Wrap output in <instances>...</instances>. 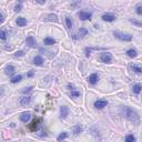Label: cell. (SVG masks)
I'll list each match as a JSON object with an SVG mask.
<instances>
[{
    "label": "cell",
    "instance_id": "obj_30",
    "mask_svg": "<svg viewBox=\"0 0 142 142\" xmlns=\"http://www.w3.org/2000/svg\"><path fill=\"white\" fill-rule=\"evenodd\" d=\"M137 13L142 16V6H138L137 7Z\"/></svg>",
    "mask_w": 142,
    "mask_h": 142
},
{
    "label": "cell",
    "instance_id": "obj_19",
    "mask_svg": "<svg viewBox=\"0 0 142 142\" xmlns=\"http://www.w3.org/2000/svg\"><path fill=\"white\" fill-rule=\"evenodd\" d=\"M130 69H131L132 71H134V72H137V73H142V68L139 66H136V65H130L129 67Z\"/></svg>",
    "mask_w": 142,
    "mask_h": 142
},
{
    "label": "cell",
    "instance_id": "obj_9",
    "mask_svg": "<svg viewBox=\"0 0 142 142\" xmlns=\"http://www.w3.org/2000/svg\"><path fill=\"white\" fill-rule=\"evenodd\" d=\"M68 113H69V109H68V107L62 106V107L60 108V118H61V119L67 118Z\"/></svg>",
    "mask_w": 142,
    "mask_h": 142
},
{
    "label": "cell",
    "instance_id": "obj_34",
    "mask_svg": "<svg viewBox=\"0 0 142 142\" xmlns=\"http://www.w3.org/2000/svg\"><path fill=\"white\" fill-rule=\"evenodd\" d=\"M32 76H33V72H32V71H30V72L28 73V77H32Z\"/></svg>",
    "mask_w": 142,
    "mask_h": 142
},
{
    "label": "cell",
    "instance_id": "obj_33",
    "mask_svg": "<svg viewBox=\"0 0 142 142\" xmlns=\"http://www.w3.org/2000/svg\"><path fill=\"white\" fill-rule=\"evenodd\" d=\"M131 22H133V23H136V25H138V26H142V22H138V21H136V20H131Z\"/></svg>",
    "mask_w": 142,
    "mask_h": 142
},
{
    "label": "cell",
    "instance_id": "obj_15",
    "mask_svg": "<svg viewBox=\"0 0 142 142\" xmlns=\"http://www.w3.org/2000/svg\"><path fill=\"white\" fill-rule=\"evenodd\" d=\"M16 23L18 25V27H25V26L27 25V20H26L23 17H19L16 20Z\"/></svg>",
    "mask_w": 142,
    "mask_h": 142
},
{
    "label": "cell",
    "instance_id": "obj_8",
    "mask_svg": "<svg viewBox=\"0 0 142 142\" xmlns=\"http://www.w3.org/2000/svg\"><path fill=\"white\" fill-rule=\"evenodd\" d=\"M30 118H31V113H30V112H23V113L20 115V120L22 122H25V123H27L29 120H30Z\"/></svg>",
    "mask_w": 142,
    "mask_h": 142
},
{
    "label": "cell",
    "instance_id": "obj_14",
    "mask_svg": "<svg viewBox=\"0 0 142 142\" xmlns=\"http://www.w3.org/2000/svg\"><path fill=\"white\" fill-rule=\"evenodd\" d=\"M43 20L44 21H54V22H57L58 21V16L57 14H47L46 17L43 18Z\"/></svg>",
    "mask_w": 142,
    "mask_h": 142
},
{
    "label": "cell",
    "instance_id": "obj_29",
    "mask_svg": "<svg viewBox=\"0 0 142 142\" xmlns=\"http://www.w3.org/2000/svg\"><path fill=\"white\" fill-rule=\"evenodd\" d=\"M32 87H28V88H25V89H22L21 90V92L22 93H28V92H30V91H32Z\"/></svg>",
    "mask_w": 142,
    "mask_h": 142
},
{
    "label": "cell",
    "instance_id": "obj_7",
    "mask_svg": "<svg viewBox=\"0 0 142 142\" xmlns=\"http://www.w3.org/2000/svg\"><path fill=\"white\" fill-rule=\"evenodd\" d=\"M68 88L70 89V94H71V97H74V98H77V97H79V96H80V92H79V91H77L76 89H74L73 84L69 83V84H68Z\"/></svg>",
    "mask_w": 142,
    "mask_h": 142
},
{
    "label": "cell",
    "instance_id": "obj_2",
    "mask_svg": "<svg viewBox=\"0 0 142 142\" xmlns=\"http://www.w3.org/2000/svg\"><path fill=\"white\" fill-rule=\"evenodd\" d=\"M113 35L115 38L120 39L122 41H131L132 40V36L129 33H123V32H119V31H114Z\"/></svg>",
    "mask_w": 142,
    "mask_h": 142
},
{
    "label": "cell",
    "instance_id": "obj_4",
    "mask_svg": "<svg viewBox=\"0 0 142 142\" xmlns=\"http://www.w3.org/2000/svg\"><path fill=\"white\" fill-rule=\"evenodd\" d=\"M87 35H88V30H87V29H85V28H80L76 35L72 36V38L73 39H79V38H83V37L87 36Z\"/></svg>",
    "mask_w": 142,
    "mask_h": 142
},
{
    "label": "cell",
    "instance_id": "obj_24",
    "mask_svg": "<svg viewBox=\"0 0 142 142\" xmlns=\"http://www.w3.org/2000/svg\"><path fill=\"white\" fill-rule=\"evenodd\" d=\"M127 54H128L129 57H131V58H134V57H137L138 52H137V50H134V49H130V50L127 51Z\"/></svg>",
    "mask_w": 142,
    "mask_h": 142
},
{
    "label": "cell",
    "instance_id": "obj_27",
    "mask_svg": "<svg viewBox=\"0 0 142 142\" xmlns=\"http://www.w3.org/2000/svg\"><path fill=\"white\" fill-rule=\"evenodd\" d=\"M68 137V134H67V132H62L60 136L58 137V141H61V140H63V139H66V138Z\"/></svg>",
    "mask_w": 142,
    "mask_h": 142
},
{
    "label": "cell",
    "instance_id": "obj_6",
    "mask_svg": "<svg viewBox=\"0 0 142 142\" xmlns=\"http://www.w3.org/2000/svg\"><path fill=\"white\" fill-rule=\"evenodd\" d=\"M107 104H108V102L106 100H97L94 102V108H97V109H102V108H104Z\"/></svg>",
    "mask_w": 142,
    "mask_h": 142
},
{
    "label": "cell",
    "instance_id": "obj_10",
    "mask_svg": "<svg viewBox=\"0 0 142 142\" xmlns=\"http://www.w3.org/2000/svg\"><path fill=\"white\" fill-rule=\"evenodd\" d=\"M30 102H31V97L30 96H26V97H23V98H21V100H20V104L22 107L28 106Z\"/></svg>",
    "mask_w": 142,
    "mask_h": 142
},
{
    "label": "cell",
    "instance_id": "obj_28",
    "mask_svg": "<svg viewBox=\"0 0 142 142\" xmlns=\"http://www.w3.org/2000/svg\"><path fill=\"white\" fill-rule=\"evenodd\" d=\"M0 38H1L2 40H6L7 38V32L5 30H1V32H0Z\"/></svg>",
    "mask_w": 142,
    "mask_h": 142
},
{
    "label": "cell",
    "instance_id": "obj_31",
    "mask_svg": "<svg viewBox=\"0 0 142 142\" xmlns=\"http://www.w3.org/2000/svg\"><path fill=\"white\" fill-rule=\"evenodd\" d=\"M23 54H25L23 51H18V52H16V53H14V57H22Z\"/></svg>",
    "mask_w": 142,
    "mask_h": 142
},
{
    "label": "cell",
    "instance_id": "obj_21",
    "mask_svg": "<svg viewBox=\"0 0 142 142\" xmlns=\"http://www.w3.org/2000/svg\"><path fill=\"white\" fill-rule=\"evenodd\" d=\"M141 90H142V87H141L140 84H134V85H133V88H132V91H133L134 93H136V94L140 93Z\"/></svg>",
    "mask_w": 142,
    "mask_h": 142
},
{
    "label": "cell",
    "instance_id": "obj_1",
    "mask_svg": "<svg viewBox=\"0 0 142 142\" xmlns=\"http://www.w3.org/2000/svg\"><path fill=\"white\" fill-rule=\"evenodd\" d=\"M123 113H124V117L128 119L130 122H132L133 124L138 125L140 123V117L134 110L130 109V108H128V107H125L124 109H123Z\"/></svg>",
    "mask_w": 142,
    "mask_h": 142
},
{
    "label": "cell",
    "instance_id": "obj_16",
    "mask_svg": "<svg viewBox=\"0 0 142 142\" xmlns=\"http://www.w3.org/2000/svg\"><path fill=\"white\" fill-rule=\"evenodd\" d=\"M32 63L33 65H36V66H42L43 65V59L41 57H39V56H37V57L33 58Z\"/></svg>",
    "mask_w": 142,
    "mask_h": 142
},
{
    "label": "cell",
    "instance_id": "obj_12",
    "mask_svg": "<svg viewBox=\"0 0 142 142\" xmlns=\"http://www.w3.org/2000/svg\"><path fill=\"white\" fill-rule=\"evenodd\" d=\"M39 123H40V119H35L31 124L29 125V129H30L31 131H36V130L38 129V127H39Z\"/></svg>",
    "mask_w": 142,
    "mask_h": 142
},
{
    "label": "cell",
    "instance_id": "obj_26",
    "mask_svg": "<svg viewBox=\"0 0 142 142\" xmlns=\"http://www.w3.org/2000/svg\"><path fill=\"white\" fill-rule=\"evenodd\" d=\"M134 141H136V138H134V136H132V134H130V136L125 138V142H134Z\"/></svg>",
    "mask_w": 142,
    "mask_h": 142
},
{
    "label": "cell",
    "instance_id": "obj_3",
    "mask_svg": "<svg viewBox=\"0 0 142 142\" xmlns=\"http://www.w3.org/2000/svg\"><path fill=\"white\" fill-rule=\"evenodd\" d=\"M112 60V56L109 52H103V53L100 54V61L103 63H110Z\"/></svg>",
    "mask_w": 142,
    "mask_h": 142
},
{
    "label": "cell",
    "instance_id": "obj_17",
    "mask_svg": "<svg viewBox=\"0 0 142 142\" xmlns=\"http://www.w3.org/2000/svg\"><path fill=\"white\" fill-rule=\"evenodd\" d=\"M43 43L46 44V46H51V44H54L56 43V40L53 38H50V37H47V38H44Z\"/></svg>",
    "mask_w": 142,
    "mask_h": 142
},
{
    "label": "cell",
    "instance_id": "obj_20",
    "mask_svg": "<svg viewBox=\"0 0 142 142\" xmlns=\"http://www.w3.org/2000/svg\"><path fill=\"white\" fill-rule=\"evenodd\" d=\"M5 72H6V74H8V76H11V74L14 73V68L12 66H7L5 69Z\"/></svg>",
    "mask_w": 142,
    "mask_h": 142
},
{
    "label": "cell",
    "instance_id": "obj_32",
    "mask_svg": "<svg viewBox=\"0 0 142 142\" xmlns=\"http://www.w3.org/2000/svg\"><path fill=\"white\" fill-rule=\"evenodd\" d=\"M21 10V5H17L14 7V11H20Z\"/></svg>",
    "mask_w": 142,
    "mask_h": 142
},
{
    "label": "cell",
    "instance_id": "obj_18",
    "mask_svg": "<svg viewBox=\"0 0 142 142\" xmlns=\"http://www.w3.org/2000/svg\"><path fill=\"white\" fill-rule=\"evenodd\" d=\"M97 81H98V74L97 73H92L90 77H89V82L91 84H96Z\"/></svg>",
    "mask_w": 142,
    "mask_h": 142
},
{
    "label": "cell",
    "instance_id": "obj_11",
    "mask_svg": "<svg viewBox=\"0 0 142 142\" xmlns=\"http://www.w3.org/2000/svg\"><path fill=\"white\" fill-rule=\"evenodd\" d=\"M26 43L28 44L30 48H33V47H36V44H37V42H36V40H35V38H33L32 36H29L27 39H26Z\"/></svg>",
    "mask_w": 142,
    "mask_h": 142
},
{
    "label": "cell",
    "instance_id": "obj_22",
    "mask_svg": "<svg viewBox=\"0 0 142 142\" xmlns=\"http://www.w3.org/2000/svg\"><path fill=\"white\" fill-rule=\"evenodd\" d=\"M21 79H22V76H20V74H18V76H14V77H12L11 78V83H17V82H19V81H21Z\"/></svg>",
    "mask_w": 142,
    "mask_h": 142
},
{
    "label": "cell",
    "instance_id": "obj_23",
    "mask_svg": "<svg viewBox=\"0 0 142 142\" xmlns=\"http://www.w3.org/2000/svg\"><path fill=\"white\" fill-rule=\"evenodd\" d=\"M81 131H82V127L81 125H74L73 127V134H74V136H78Z\"/></svg>",
    "mask_w": 142,
    "mask_h": 142
},
{
    "label": "cell",
    "instance_id": "obj_35",
    "mask_svg": "<svg viewBox=\"0 0 142 142\" xmlns=\"http://www.w3.org/2000/svg\"><path fill=\"white\" fill-rule=\"evenodd\" d=\"M0 18H1V23H2V22H3V14L2 13L0 14Z\"/></svg>",
    "mask_w": 142,
    "mask_h": 142
},
{
    "label": "cell",
    "instance_id": "obj_13",
    "mask_svg": "<svg viewBox=\"0 0 142 142\" xmlns=\"http://www.w3.org/2000/svg\"><path fill=\"white\" fill-rule=\"evenodd\" d=\"M102 20L104 21H108V22H111V21H114L115 20V16L112 13H106L102 16Z\"/></svg>",
    "mask_w": 142,
    "mask_h": 142
},
{
    "label": "cell",
    "instance_id": "obj_5",
    "mask_svg": "<svg viewBox=\"0 0 142 142\" xmlns=\"http://www.w3.org/2000/svg\"><path fill=\"white\" fill-rule=\"evenodd\" d=\"M78 17H79L81 20H90L92 17V13L85 12V11H80V12H78Z\"/></svg>",
    "mask_w": 142,
    "mask_h": 142
},
{
    "label": "cell",
    "instance_id": "obj_25",
    "mask_svg": "<svg viewBox=\"0 0 142 142\" xmlns=\"http://www.w3.org/2000/svg\"><path fill=\"white\" fill-rule=\"evenodd\" d=\"M66 25H67V28L68 29L72 28V20H71L69 17H66Z\"/></svg>",
    "mask_w": 142,
    "mask_h": 142
}]
</instances>
